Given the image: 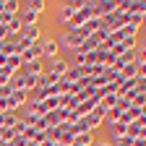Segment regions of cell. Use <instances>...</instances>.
Listing matches in <instances>:
<instances>
[{
    "mask_svg": "<svg viewBox=\"0 0 146 146\" xmlns=\"http://www.w3.org/2000/svg\"><path fill=\"white\" fill-rule=\"evenodd\" d=\"M89 18H94V0H84L81 3V8H78V13L70 18V24H68V29H76V26H84Z\"/></svg>",
    "mask_w": 146,
    "mask_h": 146,
    "instance_id": "6da1fadb",
    "label": "cell"
},
{
    "mask_svg": "<svg viewBox=\"0 0 146 146\" xmlns=\"http://www.w3.org/2000/svg\"><path fill=\"white\" fill-rule=\"evenodd\" d=\"M117 11L125 16H146V3L143 0H117Z\"/></svg>",
    "mask_w": 146,
    "mask_h": 146,
    "instance_id": "7a4b0ae2",
    "label": "cell"
},
{
    "mask_svg": "<svg viewBox=\"0 0 146 146\" xmlns=\"http://www.w3.org/2000/svg\"><path fill=\"white\" fill-rule=\"evenodd\" d=\"M81 3H84V0H68V3H63V5H60V11H58V21L68 26V24H70V18L78 13Z\"/></svg>",
    "mask_w": 146,
    "mask_h": 146,
    "instance_id": "3957f363",
    "label": "cell"
},
{
    "mask_svg": "<svg viewBox=\"0 0 146 146\" xmlns=\"http://www.w3.org/2000/svg\"><path fill=\"white\" fill-rule=\"evenodd\" d=\"M60 58V44H58V36H47V39H42V60H55Z\"/></svg>",
    "mask_w": 146,
    "mask_h": 146,
    "instance_id": "277c9868",
    "label": "cell"
},
{
    "mask_svg": "<svg viewBox=\"0 0 146 146\" xmlns=\"http://www.w3.org/2000/svg\"><path fill=\"white\" fill-rule=\"evenodd\" d=\"M115 11H117V0H94V18H99V21Z\"/></svg>",
    "mask_w": 146,
    "mask_h": 146,
    "instance_id": "5b68a950",
    "label": "cell"
},
{
    "mask_svg": "<svg viewBox=\"0 0 146 146\" xmlns=\"http://www.w3.org/2000/svg\"><path fill=\"white\" fill-rule=\"evenodd\" d=\"M68 68H70V60H65V58H55V60H50V65H47V70H50L58 81L68 73Z\"/></svg>",
    "mask_w": 146,
    "mask_h": 146,
    "instance_id": "8992f818",
    "label": "cell"
},
{
    "mask_svg": "<svg viewBox=\"0 0 146 146\" xmlns=\"http://www.w3.org/2000/svg\"><path fill=\"white\" fill-rule=\"evenodd\" d=\"M125 136H131V138L146 136V117H138V120H133V123H128V125H125Z\"/></svg>",
    "mask_w": 146,
    "mask_h": 146,
    "instance_id": "52a82bcc",
    "label": "cell"
},
{
    "mask_svg": "<svg viewBox=\"0 0 146 146\" xmlns=\"http://www.w3.org/2000/svg\"><path fill=\"white\" fill-rule=\"evenodd\" d=\"M44 60H31V63H24L21 65V73H24V76H42V73H44Z\"/></svg>",
    "mask_w": 146,
    "mask_h": 146,
    "instance_id": "ba28073f",
    "label": "cell"
},
{
    "mask_svg": "<svg viewBox=\"0 0 146 146\" xmlns=\"http://www.w3.org/2000/svg\"><path fill=\"white\" fill-rule=\"evenodd\" d=\"M21 63H31V60H42V42H36V44H31L29 50H24L21 55Z\"/></svg>",
    "mask_w": 146,
    "mask_h": 146,
    "instance_id": "9c48e42d",
    "label": "cell"
},
{
    "mask_svg": "<svg viewBox=\"0 0 146 146\" xmlns=\"http://www.w3.org/2000/svg\"><path fill=\"white\" fill-rule=\"evenodd\" d=\"M21 8H29V11H34L36 16H42V13L47 11V0H26V3H21Z\"/></svg>",
    "mask_w": 146,
    "mask_h": 146,
    "instance_id": "30bf717a",
    "label": "cell"
},
{
    "mask_svg": "<svg viewBox=\"0 0 146 146\" xmlns=\"http://www.w3.org/2000/svg\"><path fill=\"white\" fill-rule=\"evenodd\" d=\"M70 146H94V133H78Z\"/></svg>",
    "mask_w": 146,
    "mask_h": 146,
    "instance_id": "8fae6325",
    "label": "cell"
},
{
    "mask_svg": "<svg viewBox=\"0 0 146 146\" xmlns=\"http://www.w3.org/2000/svg\"><path fill=\"white\" fill-rule=\"evenodd\" d=\"M133 146H146V136H141V138H133Z\"/></svg>",
    "mask_w": 146,
    "mask_h": 146,
    "instance_id": "7c38bea8",
    "label": "cell"
},
{
    "mask_svg": "<svg viewBox=\"0 0 146 146\" xmlns=\"http://www.w3.org/2000/svg\"><path fill=\"white\" fill-rule=\"evenodd\" d=\"M99 146H115V143H112V141H102Z\"/></svg>",
    "mask_w": 146,
    "mask_h": 146,
    "instance_id": "4fadbf2b",
    "label": "cell"
}]
</instances>
